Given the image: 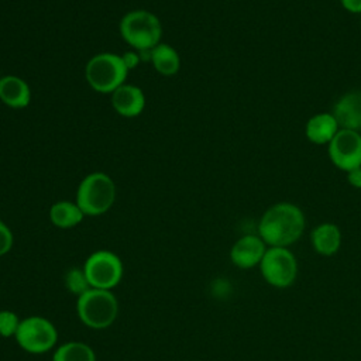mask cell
Returning <instances> with one entry per match:
<instances>
[{
	"label": "cell",
	"mask_w": 361,
	"mask_h": 361,
	"mask_svg": "<svg viewBox=\"0 0 361 361\" xmlns=\"http://www.w3.org/2000/svg\"><path fill=\"white\" fill-rule=\"evenodd\" d=\"M83 271L92 288L110 290L121 281L123 264L114 252L100 250L86 259Z\"/></svg>",
	"instance_id": "obj_7"
},
{
	"label": "cell",
	"mask_w": 361,
	"mask_h": 361,
	"mask_svg": "<svg viewBox=\"0 0 361 361\" xmlns=\"http://www.w3.org/2000/svg\"><path fill=\"white\" fill-rule=\"evenodd\" d=\"M149 62L162 76H173L179 72L180 58L176 49L168 44L159 42L149 52Z\"/></svg>",
	"instance_id": "obj_15"
},
{
	"label": "cell",
	"mask_w": 361,
	"mask_h": 361,
	"mask_svg": "<svg viewBox=\"0 0 361 361\" xmlns=\"http://www.w3.org/2000/svg\"><path fill=\"white\" fill-rule=\"evenodd\" d=\"M13 245V234L10 228L0 220V257L7 254Z\"/></svg>",
	"instance_id": "obj_21"
},
{
	"label": "cell",
	"mask_w": 361,
	"mask_h": 361,
	"mask_svg": "<svg viewBox=\"0 0 361 361\" xmlns=\"http://www.w3.org/2000/svg\"><path fill=\"white\" fill-rule=\"evenodd\" d=\"M111 106L123 117H137L145 107L144 92L130 83H124L111 93Z\"/></svg>",
	"instance_id": "obj_10"
},
{
	"label": "cell",
	"mask_w": 361,
	"mask_h": 361,
	"mask_svg": "<svg viewBox=\"0 0 361 361\" xmlns=\"http://www.w3.org/2000/svg\"><path fill=\"white\" fill-rule=\"evenodd\" d=\"M14 337L23 350L42 354L55 345L58 334L49 320L41 316H31L20 322Z\"/></svg>",
	"instance_id": "obj_6"
},
{
	"label": "cell",
	"mask_w": 361,
	"mask_h": 361,
	"mask_svg": "<svg viewBox=\"0 0 361 361\" xmlns=\"http://www.w3.org/2000/svg\"><path fill=\"white\" fill-rule=\"evenodd\" d=\"M347 179L354 188H361V166H357V168L348 171Z\"/></svg>",
	"instance_id": "obj_23"
},
{
	"label": "cell",
	"mask_w": 361,
	"mask_h": 361,
	"mask_svg": "<svg viewBox=\"0 0 361 361\" xmlns=\"http://www.w3.org/2000/svg\"><path fill=\"white\" fill-rule=\"evenodd\" d=\"M121 59H123L126 68H127L128 71H131V69H134V68H137V66L140 65V62H141V55H140L138 51H127V52H124V54L121 55Z\"/></svg>",
	"instance_id": "obj_22"
},
{
	"label": "cell",
	"mask_w": 361,
	"mask_h": 361,
	"mask_svg": "<svg viewBox=\"0 0 361 361\" xmlns=\"http://www.w3.org/2000/svg\"><path fill=\"white\" fill-rule=\"evenodd\" d=\"M18 326H20V320L14 312L11 310L0 312V336L1 337L16 336Z\"/></svg>",
	"instance_id": "obj_20"
},
{
	"label": "cell",
	"mask_w": 361,
	"mask_h": 361,
	"mask_svg": "<svg viewBox=\"0 0 361 361\" xmlns=\"http://www.w3.org/2000/svg\"><path fill=\"white\" fill-rule=\"evenodd\" d=\"M331 162L343 169L351 171L361 166V134L353 130H338L329 142Z\"/></svg>",
	"instance_id": "obj_9"
},
{
	"label": "cell",
	"mask_w": 361,
	"mask_h": 361,
	"mask_svg": "<svg viewBox=\"0 0 361 361\" xmlns=\"http://www.w3.org/2000/svg\"><path fill=\"white\" fill-rule=\"evenodd\" d=\"M305 228L302 210L292 203H278L269 207L259 221L261 238L272 247L295 243Z\"/></svg>",
	"instance_id": "obj_1"
},
{
	"label": "cell",
	"mask_w": 361,
	"mask_h": 361,
	"mask_svg": "<svg viewBox=\"0 0 361 361\" xmlns=\"http://www.w3.org/2000/svg\"><path fill=\"white\" fill-rule=\"evenodd\" d=\"M52 361H96V357L87 344L69 341L55 351Z\"/></svg>",
	"instance_id": "obj_18"
},
{
	"label": "cell",
	"mask_w": 361,
	"mask_h": 361,
	"mask_svg": "<svg viewBox=\"0 0 361 361\" xmlns=\"http://www.w3.org/2000/svg\"><path fill=\"white\" fill-rule=\"evenodd\" d=\"M341 4L350 13H361V0H341Z\"/></svg>",
	"instance_id": "obj_24"
},
{
	"label": "cell",
	"mask_w": 361,
	"mask_h": 361,
	"mask_svg": "<svg viewBox=\"0 0 361 361\" xmlns=\"http://www.w3.org/2000/svg\"><path fill=\"white\" fill-rule=\"evenodd\" d=\"M296 261L290 251L283 247H272L261 259L264 278L274 286H289L296 278Z\"/></svg>",
	"instance_id": "obj_8"
},
{
	"label": "cell",
	"mask_w": 361,
	"mask_h": 361,
	"mask_svg": "<svg viewBox=\"0 0 361 361\" xmlns=\"http://www.w3.org/2000/svg\"><path fill=\"white\" fill-rule=\"evenodd\" d=\"M85 214L76 202L61 200L51 206L49 209V220L54 226L59 228H71L78 226L83 220Z\"/></svg>",
	"instance_id": "obj_16"
},
{
	"label": "cell",
	"mask_w": 361,
	"mask_h": 361,
	"mask_svg": "<svg viewBox=\"0 0 361 361\" xmlns=\"http://www.w3.org/2000/svg\"><path fill=\"white\" fill-rule=\"evenodd\" d=\"M116 200V185L104 172L86 175L76 192V204L85 216H100L106 213Z\"/></svg>",
	"instance_id": "obj_3"
},
{
	"label": "cell",
	"mask_w": 361,
	"mask_h": 361,
	"mask_svg": "<svg viewBox=\"0 0 361 361\" xmlns=\"http://www.w3.org/2000/svg\"><path fill=\"white\" fill-rule=\"evenodd\" d=\"M265 254L264 241L255 235L241 237L231 248V261L240 268H251L258 264Z\"/></svg>",
	"instance_id": "obj_13"
},
{
	"label": "cell",
	"mask_w": 361,
	"mask_h": 361,
	"mask_svg": "<svg viewBox=\"0 0 361 361\" xmlns=\"http://www.w3.org/2000/svg\"><path fill=\"white\" fill-rule=\"evenodd\" d=\"M65 285L71 293H75L78 296L83 295L86 290H89L92 286L85 275L83 269L72 268L65 275Z\"/></svg>",
	"instance_id": "obj_19"
},
{
	"label": "cell",
	"mask_w": 361,
	"mask_h": 361,
	"mask_svg": "<svg viewBox=\"0 0 361 361\" xmlns=\"http://www.w3.org/2000/svg\"><path fill=\"white\" fill-rule=\"evenodd\" d=\"M0 100L11 109L27 107L31 100V90L28 83L16 75L1 76L0 78Z\"/></svg>",
	"instance_id": "obj_12"
},
{
	"label": "cell",
	"mask_w": 361,
	"mask_h": 361,
	"mask_svg": "<svg viewBox=\"0 0 361 361\" xmlns=\"http://www.w3.org/2000/svg\"><path fill=\"white\" fill-rule=\"evenodd\" d=\"M120 34L134 51H151L161 42L162 25L159 18L147 10H133L120 20Z\"/></svg>",
	"instance_id": "obj_2"
},
{
	"label": "cell",
	"mask_w": 361,
	"mask_h": 361,
	"mask_svg": "<svg viewBox=\"0 0 361 361\" xmlns=\"http://www.w3.org/2000/svg\"><path fill=\"white\" fill-rule=\"evenodd\" d=\"M306 137L314 144H327L338 131V124L333 114L319 113L306 123Z\"/></svg>",
	"instance_id": "obj_14"
},
{
	"label": "cell",
	"mask_w": 361,
	"mask_h": 361,
	"mask_svg": "<svg viewBox=\"0 0 361 361\" xmlns=\"http://www.w3.org/2000/svg\"><path fill=\"white\" fill-rule=\"evenodd\" d=\"M78 314L87 327L102 330L116 320L118 302L110 290L90 288L78 298Z\"/></svg>",
	"instance_id": "obj_5"
},
{
	"label": "cell",
	"mask_w": 361,
	"mask_h": 361,
	"mask_svg": "<svg viewBox=\"0 0 361 361\" xmlns=\"http://www.w3.org/2000/svg\"><path fill=\"white\" fill-rule=\"evenodd\" d=\"M128 69L121 55L113 52H100L92 56L85 66V79L87 85L99 93H113L126 83Z\"/></svg>",
	"instance_id": "obj_4"
},
{
	"label": "cell",
	"mask_w": 361,
	"mask_h": 361,
	"mask_svg": "<svg viewBox=\"0 0 361 361\" xmlns=\"http://www.w3.org/2000/svg\"><path fill=\"white\" fill-rule=\"evenodd\" d=\"M333 116L343 130H361V92L353 90L338 99Z\"/></svg>",
	"instance_id": "obj_11"
},
{
	"label": "cell",
	"mask_w": 361,
	"mask_h": 361,
	"mask_svg": "<svg viewBox=\"0 0 361 361\" xmlns=\"http://www.w3.org/2000/svg\"><path fill=\"white\" fill-rule=\"evenodd\" d=\"M341 235L337 226L331 223H324L316 227L312 233V243L317 252L323 255L334 254L340 247Z\"/></svg>",
	"instance_id": "obj_17"
},
{
	"label": "cell",
	"mask_w": 361,
	"mask_h": 361,
	"mask_svg": "<svg viewBox=\"0 0 361 361\" xmlns=\"http://www.w3.org/2000/svg\"><path fill=\"white\" fill-rule=\"evenodd\" d=\"M0 78H1V76H0Z\"/></svg>",
	"instance_id": "obj_25"
}]
</instances>
